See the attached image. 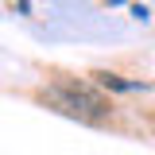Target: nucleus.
<instances>
[{
    "mask_svg": "<svg viewBox=\"0 0 155 155\" xmlns=\"http://www.w3.org/2000/svg\"><path fill=\"white\" fill-rule=\"evenodd\" d=\"M35 97L43 101V105H51L54 113L74 116V120H81V124H105L109 113H113V101L101 93L97 85L81 81V78H54V81L43 85Z\"/></svg>",
    "mask_w": 155,
    "mask_h": 155,
    "instance_id": "f257e3e1",
    "label": "nucleus"
},
{
    "mask_svg": "<svg viewBox=\"0 0 155 155\" xmlns=\"http://www.w3.org/2000/svg\"><path fill=\"white\" fill-rule=\"evenodd\" d=\"M97 85H105V89H113V93H132V89H147L143 81H128V78H116V74H105V70H97L93 74Z\"/></svg>",
    "mask_w": 155,
    "mask_h": 155,
    "instance_id": "f03ea898",
    "label": "nucleus"
},
{
    "mask_svg": "<svg viewBox=\"0 0 155 155\" xmlns=\"http://www.w3.org/2000/svg\"><path fill=\"white\" fill-rule=\"evenodd\" d=\"M105 4H124V0H105Z\"/></svg>",
    "mask_w": 155,
    "mask_h": 155,
    "instance_id": "7ed1b4c3",
    "label": "nucleus"
}]
</instances>
